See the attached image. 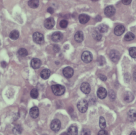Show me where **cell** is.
Wrapping results in <instances>:
<instances>
[{
    "label": "cell",
    "mask_w": 136,
    "mask_h": 135,
    "mask_svg": "<svg viewBox=\"0 0 136 135\" xmlns=\"http://www.w3.org/2000/svg\"><path fill=\"white\" fill-rule=\"evenodd\" d=\"M130 135H136V132L135 131H132Z\"/></svg>",
    "instance_id": "cell-42"
},
{
    "label": "cell",
    "mask_w": 136,
    "mask_h": 135,
    "mask_svg": "<svg viewBox=\"0 0 136 135\" xmlns=\"http://www.w3.org/2000/svg\"><path fill=\"white\" fill-rule=\"evenodd\" d=\"M1 65H2V66L3 68H5V67H6V63L5 62H4V61H3V62H2V63H1Z\"/></svg>",
    "instance_id": "cell-40"
},
{
    "label": "cell",
    "mask_w": 136,
    "mask_h": 135,
    "mask_svg": "<svg viewBox=\"0 0 136 135\" xmlns=\"http://www.w3.org/2000/svg\"><path fill=\"white\" fill-rule=\"evenodd\" d=\"M97 31H98L99 33H100L101 34L102 33H106L107 30H108V27L104 25V24H101L99 25L96 28Z\"/></svg>",
    "instance_id": "cell-22"
},
{
    "label": "cell",
    "mask_w": 136,
    "mask_h": 135,
    "mask_svg": "<svg viewBox=\"0 0 136 135\" xmlns=\"http://www.w3.org/2000/svg\"><path fill=\"white\" fill-rule=\"evenodd\" d=\"M91 133H90V131L88 129H84L81 132L80 135H90Z\"/></svg>",
    "instance_id": "cell-34"
},
{
    "label": "cell",
    "mask_w": 136,
    "mask_h": 135,
    "mask_svg": "<svg viewBox=\"0 0 136 135\" xmlns=\"http://www.w3.org/2000/svg\"><path fill=\"white\" fill-rule=\"evenodd\" d=\"M128 117L131 121H134L136 120V111L134 110H130L128 113Z\"/></svg>",
    "instance_id": "cell-21"
},
{
    "label": "cell",
    "mask_w": 136,
    "mask_h": 135,
    "mask_svg": "<svg viewBox=\"0 0 136 135\" xmlns=\"http://www.w3.org/2000/svg\"><path fill=\"white\" fill-rule=\"evenodd\" d=\"M132 0H122V3L124 5H129L131 3Z\"/></svg>",
    "instance_id": "cell-37"
},
{
    "label": "cell",
    "mask_w": 136,
    "mask_h": 135,
    "mask_svg": "<svg viewBox=\"0 0 136 135\" xmlns=\"http://www.w3.org/2000/svg\"><path fill=\"white\" fill-rule=\"evenodd\" d=\"M115 9L113 5L107 6L104 10V13L107 17H111L115 14Z\"/></svg>",
    "instance_id": "cell-9"
},
{
    "label": "cell",
    "mask_w": 136,
    "mask_h": 135,
    "mask_svg": "<svg viewBox=\"0 0 136 135\" xmlns=\"http://www.w3.org/2000/svg\"><path fill=\"white\" fill-rule=\"evenodd\" d=\"M93 37L95 39V40H96L97 41H99L102 39V35L100 33L98 32V31L95 30L93 33Z\"/></svg>",
    "instance_id": "cell-26"
},
{
    "label": "cell",
    "mask_w": 136,
    "mask_h": 135,
    "mask_svg": "<svg viewBox=\"0 0 136 135\" xmlns=\"http://www.w3.org/2000/svg\"><path fill=\"white\" fill-rule=\"evenodd\" d=\"M47 11L48 12L50 13V14H53V13H54V10H53V9L52 8V7H48V9H47Z\"/></svg>",
    "instance_id": "cell-39"
},
{
    "label": "cell",
    "mask_w": 136,
    "mask_h": 135,
    "mask_svg": "<svg viewBox=\"0 0 136 135\" xmlns=\"http://www.w3.org/2000/svg\"><path fill=\"white\" fill-rule=\"evenodd\" d=\"M80 89L81 91L85 94H89L91 90L90 85L86 82H84L81 85Z\"/></svg>",
    "instance_id": "cell-12"
},
{
    "label": "cell",
    "mask_w": 136,
    "mask_h": 135,
    "mask_svg": "<svg viewBox=\"0 0 136 135\" xmlns=\"http://www.w3.org/2000/svg\"><path fill=\"white\" fill-rule=\"evenodd\" d=\"M33 41L38 44H42L44 42V37L43 34L39 32L35 33L33 35Z\"/></svg>",
    "instance_id": "cell-3"
},
{
    "label": "cell",
    "mask_w": 136,
    "mask_h": 135,
    "mask_svg": "<svg viewBox=\"0 0 136 135\" xmlns=\"http://www.w3.org/2000/svg\"><path fill=\"white\" fill-rule=\"evenodd\" d=\"M0 44H1V42H0Z\"/></svg>",
    "instance_id": "cell-46"
},
{
    "label": "cell",
    "mask_w": 136,
    "mask_h": 135,
    "mask_svg": "<svg viewBox=\"0 0 136 135\" xmlns=\"http://www.w3.org/2000/svg\"><path fill=\"white\" fill-rule=\"evenodd\" d=\"M97 135H108V133L106 130L102 129L101 131H99Z\"/></svg>",
    "instance_id": "cell-35"
},
{
    "label": "cell",
    "mask_w": 136,
    "mask_h": 135,
    "mask_svg": "<svg viewBox=\"0 0 136 135\" xmlns=\"http://www.w3.org/2000/svg\"><path fill=\"white\" fill-rule=\"evenodd\" d=\"M43 135H46V134H43Z\"/></svg>",
    "instance_id": "cell-45"
},
{
    "label": "cell",
    "mask_w": 136,
    "mask_h": 135,
    "mask_svg": "<svg viewBox=\"0 0 136 135\" xmlns=\"http://www.w3.org/2000/svg\"><path fill=\"white\" fill-rule=\"evenodd\" d=\"M60 47L58 45H54L53 46V50L55 52H58L60 51Z\"/></svg>",
    "instance_id": "cell-36"
},
{
    "label": "cell",
    "mask_w": 136,
    "mask_h": 135,
    "mask_svg": "<svg viewBox=\"0 0 136 135\" xmlns=\"http://www.w3.org/2000/svg\"><path fill=\"white\" fill-rule=\"evenodd\" d=\"M110 58L113 62H117L120 58V54L116 50H112L110 53Z\"/></svg>",
    "instance_id": "cell-7"
},
{
    "label": "cell",
    "mask_w": 136,
    "mask_h": 135,
    "mask_svg": "<svg viewBox=\"0 0 136 135\" xmlns=\"http://www.w3.org/2000/svg\"><path fill=\"white\" fill-rule=\"evenodd\" d=\"M97 61H98V63L100 66H103V65H104L105 63V60L104 58L102 56L98 58V59H97Z\"/></svg>",
    "instance_id": "cell-33"
},
{
    "label": "cell",
    "mask_w": 136,
    "mask_h": 135,
    "mask_svg": "<svg viewBox=\"0 0 136 135\" xmlns=\"http://www.w3.org/2000/svg\"><path fill=\"white\" fill-rule=\"evenodd\" d=\"M123 99L125 102H128V103H130L133 100L134 96L132 93L128 92L124 94V96H123Z\"/></svg>",
    "instance_id": "cell-18"
},
{
    "label": "cell",
    "mask_w": 136,
    "mask_h": 135,
    "mask_svg": "<svg viewBox=\"0 0 136 135\" xmlns=\"http://www.w3.org/2000/svg\"><path fill=\"white\" fill-rule=\"evenodd\" d=\"M28 4L31 8L36 9L38 7L39 2L38 0H29L28 1Z\"/></svg>",
    "instance_id": "cell-23"
},
{
    "label": "cell",
    "mask_w": 136,
    "mask_h": 135,
    "mask_svg": "<svg viewBox=\"0 0 136 135\" xmlns=\"http://www.w3.org/2000/svg\"><path fill=\"white\" fill-rule=\"evenodd\" d=\"M51 75V71L49 69H45L43 70L41 73V77L43 79H47L49 78Z\"/></svg>",
    "instance_id": "cell-20"
},
{
    "label": "cell",
    "mask_w": 136,
    "mask_h": 135,
    "mask_svg": "<svg viewBox=\"0 0 136 135\" xmlns=\"http://www.w3.org/2000/svg\"><path fill=\"white\" fill-rule=\"evenodd\" d=\"M42 62L38 59L34 58L31 61V67L34 69H37L41 67Z\"/></svg>",
    "instance_id": "cell-13"
},
{
    "label": "cell",
    "mask_w": 136,
    "mask_h": 135,
    "mask_svg": "<svg viewBox=\"0 0 136 135\" xmlns=\"http://www.w3.org/2000/svg\"><path fill=\"white\" fill-rule=\"evenodd\" d=\"M84 34L81 31H78L75 35V39L78 43H81L84 40Z\"/></svg>",
    "instance_id": "cell-17"
},
{
    "label": "cell",
    "mask_w": 136,
    "mask_h": 135,
    "mask_svg": "<svg viewBox=\"0 0 136 135\" xmlns=\"http://www.w3.org/2000/svg\"><path fill=\"white\" fill-rule=\"evenodd\" d=\"M81 59L86 63H89L93 60V55L89 51H85L81 55Z\"/></svg>",
    "instance_id": "cell-4"
},
{
    "label": "cell",
    "mask_w": 136,
    "mask_h": 135,
    "mask_svg": "<svg viewBox=\"0 0 136 135\" xmlns=\"http://www.w3.org/2000/svg\"><path fill=\"white\" fill-rule=\"evenodd\" d=\"M135 36L131 32H128L127 33L125 36H124V40L126 41H131L134 39Z\"/></svg>",
    "instance_id": "cell-25"
},
{
    "label": "cell",
    "mask_w": 136,
    "mask_h": 135,
    "mask_svg": "<svg viewBox=\"0 0 136 135\" xmlns=\"http://www.w3.org/2000/svg\"><path fill=\"white\" fill-rule=\"evenodd\" d=\"M74 74V69L71 67H67L63 69V74L66 78H70L73 76Z\"/></svg>",
    "instance_id": "cell-6"
},
{
    "label": "cell",
    "mask_w": 136,
    "mask_h": 135,
    "mask_svg": "<svg viewBox=\"0 0 136 135\" xmlns=\"http://www.w3.org/2000/svg\"><path fill=\"white\" fill-rule=\"evenodd\" d=\"M99 127L102 129H104L106 127V121L105 119L103 116H101L99 119Z\"/></svg>",
    "instance_id": "cell-28"
},
{
    "label": "cell",
    "mask_w": 136,
    "mask_h": 135,
    "mask_svg": "<svg viewBox=\"0 0 136 135\" xmlns=\"http://www.w3.org/2000/svg\"><path fill=\"white\" fill-rule=\"evenodd\" d=\"M13 131V133L15 134H20L22 131L21 127L20 125L15 126L14 128Z\"/></svg>",
    "instance_id": "cell-32"
},
{
    "label": "cell",
    "mask_w": 136,
    "mask_h": 135,
    "mask_svg": "<svg viewBox=\"0 0 136 135\" xmlns=\"http://www.w3.org/2000/svg\"><path fill=\"white\" fill-rule=\"evenodd\" d=\"M55 25V21L53 18H49L46 19L44 21V26L48 29L53 28Z\"/></svg>",
    "instance_id": "cell-10"
},
{
    "label": "cell",
    "mask_w": 136,
    "mask_h": 135,
    "mask_svg": "<svg viewBox=\"0 0 136 135\" xmlns=\"http://www.w3.org/2000/svg\"><path fill=\"white\" fill-rule=\"evenodd\" d=\"M67 133L68 135H77L78 134V128L75 125H71L67 130Z\"/></svg>",
    "instance_id": "cell-19"
},
{
    "label": "cell",
    "mask_w": 136,
    "mask_h": 135,
    "mask_svg": "<svg viewBox=\"0 0 136 135\" xmlns=\"http://www.w3.org/2000/svg\"><path fill=\"white\" fill-rule=\"evenodd\" d=\"M68 25V21L66 20H62L60 22V26L62 28H66Z\"/></svg>",
    "instance_id": "cell-31"
},
{
    "label": "cell",
    "mask_w": 136,
    "mask_h": 135,
    "mask_svg": "<svg viewBox=\"0 0 136 135\" xmlns=\"http://www.w3.org/2000/svg\"><path fill=\"white\" fill-rule=\"evenodd\" d=\"M19 37V32L17 30H12L10 34V38L13 40H16Z\"/></svg>",
    "instance_id": "cell-24"
},
{
    "label": "cell",
    "mask_w": 136,
    "mask_h": 135,
    "mask_svg": "<svg viewBox=\"0 0 136 135\" xmlns=\"http://www.w3.org/2000/svg\"><path fill=\"white\" fill-rule=\"evenodd\" d=\"M99 77L101 79V80H102L103 81H105V80H106V79H107V78H106V77L105 76L102 75V74H100L99 75Z\"/></svg>",
    "instance_id": "cell-38"
},
{
    "label": "cell",
    "mask_w": 136,
    "mask_h": 135,
    "mask_svg": "<svg viewBox=\"0 0 136 135\" xmlns=\"http://www.w3.org/2000/svg\"><path fill=\"white\" fill-rule=\"evenodd\" d=\"M133 79L135 81H136V71H135L133 74Z\"/></svg>",
    "instance_id": "cell-41"
},
{
    "label": "cell",
    "mask_w": 136,
    "mask_h": 135,
    "mask_svg": "<svg viewBox=\"0 0 136 135\" xmlns=\"http://www.w3.org/2000/svg\"><path fill=\"white\" fill-rule=\"evenodd\" d=\"M61 122L58 119H54L51 123V128L53 131L55 132H57L59 131V130L61 128Z\"/></svg>",
    "instance_id": "cell-5"
},
{
    "label": "cell",
    "mask_w": 136,
    "mask_h": 135,
    "mask_svg": "<svg viewBox=\"0 0 136 135\" xmlns=\"http://www.w3.org/2000/svg\"><path fill=\"white\" fill-rule=\"evenodd\" d=\"M29 114L32 118L36 119L39 116V114L38 108L36 106L33 107L30 110Z\"/></svg>",
    "instance_id": "cell-16"
},
{
    "label": "cell",
    "mask_w": 136,
    "mask_h": 135,
    "mask_svg": "<svg viewBox=\"0 0 136 135\" xmlns=\"http://www.w3.org/2000/svg\"><path fill=\"white\" fill-rule=\"evenodd\" d=\"M51 88L53 94L56 96H61L66 92L65 87L59 84L52 86Z\"/></svg>",
    "instance_id": "cell-1"
},
{
    "label": "cell",
    "mask_w": 136,
    "mask_h": 135,
    "mask_svg": "<svg viewBox=\"0 0 136 135\" xmlns=\"http://www.w3.org/2000/svg\"><path fill=\"white\" fill-rule=\"evenodd\" d=\"M63 38V34L60 31H56V32L53 33L51 36L52 40L54 42H59L62 40Z\"/></svg>",
    "instance_id": "cell-8"
},
{
    "label": "cell",
    "mask_w": 136,
    "mask_h": 135,
    "mask_svg": "<svg viewBox=\"0 0 136 135\" xmlns=\"http://www.w3.org/2000/svg\"><path fill=\"white\" fill-rule=\"evenodd\" d=\"M90 20V17L86 14H81L79 15V21L81 24H86Z\"/></svg>",
    "instance_id": "cell-15"
},
{
    "label": "cell",
    "mask_w": 136,
    "mask_h": 135,
    "mask_svg": "<svg viewBox=\"0 0 136 135\" xmlns=\"http://www.w3.org/2000/svg\"><path fill=\"white\" fill-rule=\"evenodd\" d=\"M88 104L87 101L85 100L80 101L77 104L78 109L81 113L86 112L88 109Z\"/></svg>",
    "instance_id": "cell-2"
},
{
    "label": "cell",
    "mask_w": 136,
    "mask_h": 135,
    "mask_svg": "<svg viewBox=\"0 0 136 135\" xmlns=\"http://www.w3.org/2000/svg\"><path fill=\"white\" fill-rule=\"evenodd\" d=\"M61 135H68V134L67 132H63L61 134Z\"/></svg>",
    "instance_id": "cell-43"
},
{
    "label": "cell",
    "mask_w": 136,
    "mask_h": 135,
    "mask_svg": "<svg viewBox=\"0 0 136 135\" xmlns=\"http://www.w3.org/2000/svg\"><path fill=\"white\" fill-rule=\"evenodd\" d=\"M129 52L131 58L136 59V47H131V48H130L129 50Z\"/></svg>",
    "instance_id": "cell-29"
},
{
    "label": "cell",
    "mask_w": 136,
    "mask_h": 135,
    "mask_svg": "<svg viewBox=\"0 0 136 135\" xmlns=\"http://www.w3.org/2000/svg\"><path fill=\"white\" fill-rule=\"evenodd\" d=\"M18 53L19 55V56L22 57H26L27 55L28 54V53L27 50L24 48L20 49L18 51Z\"/></svg>",
    "instance_id": "cell-27"
},
{
    "label": "cell",
    "mask_w": 136,
    "mask_h": 135,
    "mask_svg": "<svg viewBox=\"0 0 136 135\" xmlns=\"http://www.w3.org/2000/svg\"><path fill=\"white\" fill-rule=\"evenodd\" d=\"M97 95L98 97H99L100 99H104L107 96V93L104 88L101 87L97 92Z\"/></svg>",
    "instance_id": "cell-14"
},
{
    "label": "cell",
    "mask_w": 136,
    "mask_h": 135,
    "mask_svg": "<svg viewBox=\"0 0 136 135\" xmlns=\"http://www.w3.org/2000/svg\"><path fill=\"white\" fill-rule=\"evenodd\" d=\"M30 96L33 98H37L38 96V92L37 89H32L30 92Z\"/></svg>",
    "instance_id": "cell-30"
},
{
    "label": "cell",
    "mask_w": 136,
    "mask_h": 135,
    "mask_svg": "<svg viewBox=\"0 0 136 135\" xmlns=\"http://www.w3.org/2000/svg\"><path fill=\"white\" fill-rule=\"evenodd\" d=\"M125 31V27L122 25H119L116 26L114 30V33L115 35L116 36H121L122 35Z\"/></svg>",
    "instance_id": "cell-11"
},
{
    "label": "cell",
    "mask_w": 136,
    "mask_h": 135,
    "mask_svg": "<svg viewBox=\"0 0 136 135\" xmlns=\"http://www.w3.org/2000/svg\"><path fill=\"white\" fill-rule=\"evenodd\" d=\"M92 1L93 2H97V1H98V0H92Z\"/></svg>",
    "instance_id": "cell-44"
}]
</instances>
